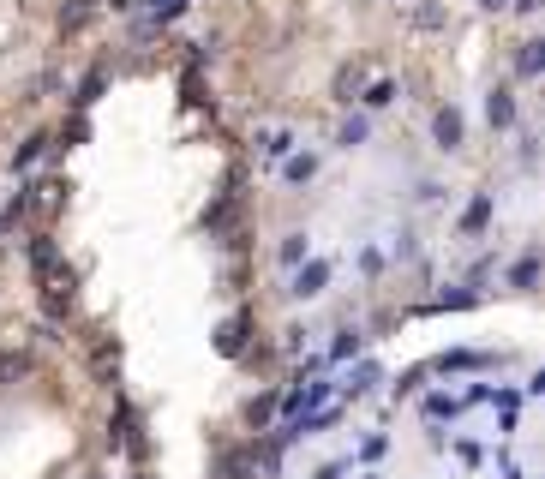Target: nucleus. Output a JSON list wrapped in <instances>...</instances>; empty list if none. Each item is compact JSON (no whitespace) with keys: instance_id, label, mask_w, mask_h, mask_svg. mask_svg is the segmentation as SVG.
I'll use <instances>...</instances> for the list:
<instances>
[{"instance_id":"f257e3e1","label":"nucleus","mask_w":545,"mask_h":479,"mask_svg":"<svg viewBox=\"0 0 545 479\" xmlns=\"http://www.w3.org/2000/svg\"><path fill=\"white\" fill-rule=\"evenodd\" d=\"M480 390H486V384H468V390H432V396L420 402V414H426L432 426H444V420H456V414L480 408Z\"/></svg>"},{"instance_id":"f03ea898","label":"nucleus","mask_w":545,"mask_h":479,"mask_svg":"<svg viewBox=\"0 0 545 479\" xmlns=\"http://www.w3.org/2000/svg\"><path fill=\"white\" fill-rule=\"evenodd\" d=\"M324 288H330V264H324V258H306V264L288 276V294H294V300H318Z\"/></svg>"},{"instance_id":"7ed1b4c3","label":"nucleus","mask_w":545,"mask_h":479,"mask_svg":"<svg viewBox=\"0 0 545 479\" xmlns=\"http://www.w3.org/2000/svg\"><path fill=\"white\" fill-rule=\"evenodd\" d=\"M432 138H438V150H462V138H468L462 114H456V108H438V114H432Z\"/></svg>"},{"instance_id":"20e7f679","label":"nucleus","mask_w":545,"mask_h":479,"mask_svg":"<svg viewBox=\"0 0 545 479\" xmlns=\"http://www.w3.org/2000/svg\"><path fill=\"white\" fill-rule=\"evenodd\" d=\"M258 156H264V162L294 156V132H288V126H258Z\"/></svg>"},{"instance_id":"39448f33","label":"nucleus","mask_w":545,"mask_h":479,"mask_svg":"<svg viewBox=\"0 0 545 479\" xmlns=\"http://www.w3.org/2000/svg\"><path fill=\"white\" fill-rule=\"evenodd\" d=\"M312 174H318V156H312V150L282 156V180H288V186H312Z\"/></svg>"},{"instance_id":"423d86ee","label":"nucleus","mask_w":545,"mask_h":479,"mask_svg":"<svg viewBox=\"0 0 545 479\" xmlns=\"http://www.w3.org/2000/svg\"><path fill=\"white\" fill-rule=\"evenodd\" d=\"M486 120H492L498 132H510V126H516V96H510V90H492V96H486Z\"/></svg>"},{"instance_id":"0eeeda50","label":"nucleus","mask_w":545,"mask_h":479,"mask_svg":"<svg viewBox=\"0 0 545 479\" xmlns=\"http://www.w3.org/2000/svg\"><path fill=\"white\" fill-rule=\"evenodd\" d=\"M306 258H312V240H306V234H282V246H276V264H282V270H300Z\"/></svg>"},{"instance_id":"6e6552de","label":"nucleus","mask_w":545,"mask_h":479,"mask_svg":"<svg viewBox=\"0 0 545 479\" xmlns=\"http://www.w3.org/2000/svg\"><path fill=\"white\" fill-rule=\"evenodd\" d=\"M492 366V354H438L426 372H486Z\"/></svg>"},{"instance_id":"1a4fd4ad","label":"nucleus","mask_w":545,"mask_h":479,"mask_svg":"<svg viewBox=\"0 0 545 479\" xmlns=\"http://www.w3.org/2000/svg\"><path fill=\"white\" fill-rule=\"evenodd\" d=\"M366 138H372V120H366V114H348V120L336 126V144H342V150H360Z\"/></svg>"},{"instance_id":"9d476101","label":"nucleus","mask_w":545,"mask_h":479,"mask_svg":"<svg viewBox=\"0 0 545 479\" xmlns=\"http://www.w3.org/2000/svg\"><path fill=\"white\" fill-rule=\"evenodd\" d=\"M486 222H492V192H474V198H468V210H462V228H468V234H480Z\"/></svg>"},{"instance_id":"9b49d317","label":"nucleus","mask_w":545,"mask_h":479,"mask_svg":"<svg viewBox=\"0 0 545 479\" xmlns=\"http://www.w3.org/2000/svg\"><path fill=\"white\" fill-rule=\"evenodd\" d=\"M240 342H246V318H222L216 324V348L222 354H240Z\"/></svg>"},{"instance_id":"f8f14e48","label":"nucleus","mask_w":545,"mask_h":479,"mask_svg":"<svg viewBox=\"0 0 545 479\" xmlns=\"http://www.w3.org/2000/svg\"><path fill=\"white\" fill-rule=\"evenodd\" d=\"M450 456H456L462 468H486V456H492V450H486V444H474V438H450Z\"/></svg>"},{"instance_id":"ddd939ff","label":"nucleus","mask_w":545,"mask_h":479,"mask_svg":"<svg viewBox=\"0 0 545 479\" xmlns=\"http://www.w3.org/2000/svg\"><path fill=\"white\" fill-rule=\"evenodd\" d=\"M90 18H96V0H66L60 6V30H84Z\"/></svg>"},{"instance_id":"4468645a","label":"nucleus","mask_w":545,"mask_h":479,"mask_svg":"<svg viewBox=\"0 0 545 479\" xmlns=\"http://www.w3.org/2000/svg\"><path fill=\"white\" fill-rule=\"evenodd\" d=\"M384 450H390V438H384V432H366V438H360V450H354V462H360V468H372V462H384Z\"/></svg>"},{"instance_id":"2eb2a0df","label":"nucleus","mask_w":545,"mask_h":479,"mask_svg":"<svg viewBox=\"0 0 545 479\" xmlns=\"http://www.w3.org/2000/svg\"><path fill=\"white\" fill-rule=\"evenodd\" d=\"M516 72H522V78H540V42H534V36L516 42Z\"/></svg>"},{"instance_id":"dca6fc26","label":"nucleus","mask_w":545,"mask_h":479,"mask_svg":"<svg viewBox=\"0 0 545 479\" xmlns=\"http://www.w3.org/2000/svg\"><path fill=\"white\" fill-rule=\"evenodd\" d=\"M366 348V336L360 330H336V342H330V360H348V354H360Z\"/></svg>"},{"instance_id":"f3484780","label":"nucleus","mask_w":545,"mask_h":479,"mask_svg":"<svg viewBox=\"0 0 545 479\" xmlns=\"http://www.w3.org/2000/svg\"><path fill=\"white\" fill-rule=\"evenodd\" d=\"M270 414H276V390H264V396L246 402V420H252V426H270Z\"/></svg>"},{"instance_id":"a211bd4d","label":"nucleus","mask_w":545,"mask_h":479,"mask_svg":"<svg viewBox=\"0 0 545 479\" xmlns=\"http://www.w3.org/2000/svg\"><path fill=\"white\" fill-rule=\"evenodd\" d=\"M42 150H48V138H42V132H36V138H24V144L12 150V168H30V162H36Z\"/></svg>"},{"instance_id":"6ab92c4d","label":"nucleus","mask_w":545,"mask_h":479,"mask_svg":"<svg viewBox=\"0 0 545 479\" xmlns=\"http://www.w3.org/2000/svg\"><path fill=\"white\" fill-rule=\"evenodd\" d=\"M510 282H516V288H534V282H540V252H528V258L510 270Z\"/></svg>"},{"instance_id":"aec40b11","label":"nucleus","mask_w":545,"mask_h":479,"mask_svg":"<svg viewBox=\"0 0 545 479\" xmlns=\"http://www.w3.org/2000/svg\"><path fill=\"white\" fill-rule=\"evenodd\" d=\"M414 24H420V30H444V6H438V0L414 6Z\"/></svg>"},{"instance_id":"412c9836","label":"nucleus","mask_w":545,"mask_h":479,"mask_svg":"<svg viewBox=\"0 0 545 479\" xmlns=\"http://www.w3.org/2000/svg\"><path fill=\"white\" fill-rule=\"evenodd\" d=\"M102 84H108L102 72H84V84H78V96H72V102H78V108H90V102L102 96Z\"/></svg>"},{"instance_id":"4be33fe9","label":"nucleus","mask_w":545,"mask_h":479,"mask_svg":"<svg viewBox=\"0 0 545 479\" xmlns=\"http://www.w3.org/2000/svg\"><path fill=\"white\" fill-rule=\"evenodd\" d=\"M366 102H372V108H390V102H396V78H372Z\"/></svg>"},{"instance_id":"5701e85b","label":"nucleus","mask_w":545,"mask_h":479,"mask_svg":"<svg viewBox=\"0 0 545 479\" xmlns=\"http://www.w3.org/2000/svg\"><path fill=\"white\" fill-rule=\"evenodd\" d=\"M390 240H396V258H420V234L414 228H396Z\"/></svg>"},{"instance_id":"b1692460","label":"nucleus","mask_w":545,"mask_h":479,"mask_svg":"<svg viewBox=\"0 0 545 479\" xmlns=\"http://www.w3.org/2000/svg\"><path fill=\"white\" fill-rule=\"evenodd\" d=\"M24 372H30L24 354H6V360H0V384H12V378H24Z\"/></svg>"},{"instance_id":"393cba45","label":"nucleus","mask_w":545,"mask_h":479,"mask_svg":"<svg viewBox=\"0 0 545 479\" xmlns=\"http://www.w3.org/2000/svg\"><path fill=\"white\" fill-rule=\"evenodd\" d=\"M348 90H360V66H342V72H336V96H342V102H348Z\"/></svg>"},{"instance_id":"a878e982","label":"nucleus","mask_w":545,"mask_h":479,"mask_svg":"<svg viewBox=\"0 0 545 479\" xmlns=\"http://www.w3.org/2000/svg\"><path fill=\"white\" fill-rule=\"evenodd\" d=\"M360 270H366V276H378V270H384V252H378V246H366V252H360Z\"/></svg>"},{"instance_id":"bb28decb","label":"nucleus","mask_w":545,"mask_h":479,"mask_svg":"<svg viewBox=\"0 0 545 479\" xmlns=\"http://www.w3.org/2000/svg\"><path fill=\"white\" fill-rule=\"evenodd\" d=\"M414 198H420V204H438V198H444V186H438V180H420V192H414Z\"/></svg>"},{"instance_id":"cd10ccee","label":"nucleus","mask_w":545,"mask_h":479,"mask_svg":"<svg viewBox=\"0 0 545 479\" xmlns=\"http://www.w3.org/2000/svg\"><path fill=\"white\" fill-rule=\"evenodd\" d=\"M312 479H348V462H324V468H312Z\"/></svg>"},{"instance_id":"c85d7f7f","label":"nucleus","mask_w":545,"mask_h":479,"mask_svg":"<svg viewBox=\"0 0 545 479\" xmlns=\"http://www.w3.org/2000/svg\"><path fill=\"white\" fill-rule=\"evenodd\" d=\"M510 6H516V12H528V18L540 12V0H510Z\"/></svg>"},{"instance_id":"c756f323","label":"nucleus","mask_w":545,"mask_h":479,"mask_svg":"<svg viewBox=\"0 0 545 479\" xmlns=\"http://www.w3.org/2000/svg\"><path fill=\"white\" fill-rule=\"evenodd\" d=\"M480 6H486V12H510V0H480Z\"/></svg>"},{"instance_id":"7c9ffc66","label":"nucleus","mask_w":545,"mask_h":479,"mask_svg":"<svg viewBox=\"0 0 545 479\" xmlns=\"http://www.w3.org/2000/svg\"><path fill=\"white\" fill-rule=\"evenodd\" d=\"M360 479H384V474H372V468H366V474H360Z\"/></svg>"},{"instance_id":"2f4dec72","label":"nucleus","mask_w":545,"mask_h":479,"mask_svg":"<svg viewBox=\"0 0 545 479\" xmlns=\"http://www.w3.org/2000/svg\"><path fill=\"white\" fill-rule=\"evenodd\" d=\"M90 479H102V474H90Z\"/></svg>"}]
</instances>
